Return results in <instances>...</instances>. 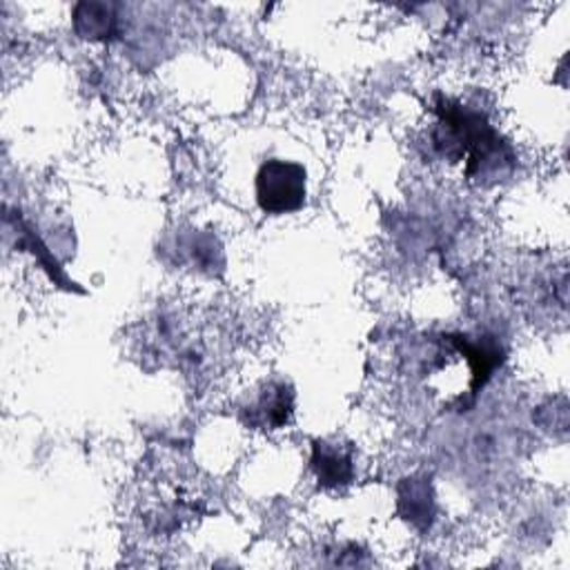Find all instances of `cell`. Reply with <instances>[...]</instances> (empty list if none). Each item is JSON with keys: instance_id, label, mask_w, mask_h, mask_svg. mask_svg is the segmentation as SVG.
Masks as SVG:
<instances>
[{"instance_id": "cell-1", "label": "cell", "mask_w": 570, "mask_h": 570, "mask_svg": "<svg viewBox=\"0 0 570 570\" xmlns=\"http://www.w3.org/2000/svg\"><path fill=\"white\" fill-rule=\"evenodd\" d=\"M257 201L265 214H293L306 203V169L299 163L272 158L257 175Z\"/></svg>"}, {"instance_id": "cell-2", "label": "cell", "mask_w": 570, "mask_h": 570, "mask_svg": "<svg viewBox=\"0 0 570 570\" xmlns=\"http://www.w3.org/2000/svg\"><path fill=\"white\" fill-rule=\"evenodd\" d=\"M312 466L317 471L319 484L323 488H339L348 486L355 477L351 452L341 450L336 443H314Z\"/></svg>"}, {"instance_id": "cell-3", "label": "cell", "mask_w": 570, "mask_h": 570, "mask_svg": "<svg viewBox=\"0 0 570 570\" xmlns=\"http://www.w3.org/2000/svg\"><path fill=\"white\" fill-rule=\"evenodd\" d=\"M293 390L285 383H272L261 392L257 404L250 406V424L263 428H281L293 415Z\"/></svg>"}, {"instance_id": "cell-4", "label": "cell", "mask_w": 570, "mask_h": 570, "mask_svg": "<svg viewBox=\"0 0 570 570\" xmlns=\"http://www.w3.org/2000/svg\"><path fill=\"white\" fill-rule=\"evenodd\" d=\"M114 16L107 5H79L76 8V29L85 38H100L111 34Z\"/></svg>"}]
</instances>
